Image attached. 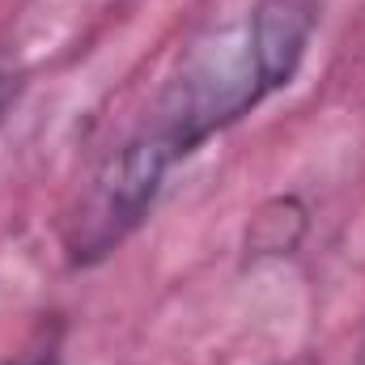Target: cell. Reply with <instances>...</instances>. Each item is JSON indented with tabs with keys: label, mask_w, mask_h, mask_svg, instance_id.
<instances>
[{
	"label": "cell",
	"mask_w": 365,
	"mask_h": 365,
	"mask_svg": "<svg viewBox=\"0 0 365 365\" xmlns=\"http://www.w3.org/2000/svg\"><path fill=\"white\" fill-rule=\"evenodd\" d=\"M319 26V0H255L234 26L200 38L162 90L145 132L175 158H191L208 136L238 123L264 98L293 81Z\"/></svg>",
	"instance_id": "1"
},
{
	"label": "cell",
	"mask_w": 365,
	"mask_h": 365,
	"mask_svg": "<svg viewBox=\"0 0 365 365\" xmlns=\"http://www.w3.org/2000/svg\"><path fill=\"white\" fill-rule=\"evenodd\" d=\"M179 166V158L153 136V132H132L123 145H115L98 170L90 175L68 225H64V247L77 268L106 259L158 204L166 175Z\"/></svg>",
	"instance_id": "2"
},
{
	"label": "cell",
	"mask_w": 365,
	"mask_h": 365,
	"mask_svg": "<svg viewBox=\"0 0 365 365\" xmlns=\"http://www.w3.org/2000/svg\"><path fill=\"white\" fill-rule=\"evenodd\" d=\"M306 230V208L297 200H272L268 208L255 212L251 230H247V242L255 255H280V251H293L297 238Z\"/></svg>",
	"instance_id": "3"
},
{
	"label": "cell",
	"mask_w": 365,
	"mask_h": 365,
	"mask_svg": "<svg viewBox=\"0 0 365 365\" xmlns=\"http://www.w3.org/2000/svg\"><path fill=\"white\" fill-rule=\"evenodd\" d=\"M0 365H21V361H0ZM34 365H51V361H34Z\"/></svg>",
	"instance_id": "4"
},
{
	"label": "cell",
	"mask_w": 365,
	"mask_h": 365,
	"mask_svg": "<svg viewBox=\"0 0 365 365\" xmlns=\"http://www.w3.org/2000/svg\"><path fill=\"white\" fill-rule=\"evenodd\" d=\"M361 365H365V349H361Z\"/></svg>",
	"instance_id": "5"
}]
</instances>
